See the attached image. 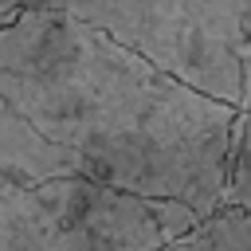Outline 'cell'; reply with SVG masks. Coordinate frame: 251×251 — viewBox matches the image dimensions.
<instances>
[{
    "label": "cell",
    "instance_id": "6da1fadb",
    "mask_svg": "<svg viewBox=\"0 0 251 251\" xmlns=\"http://www.w3.org/2000/svg\"><path fill=\"white\" fill-rule=\"evenodd\" d=\"M0 98L90 180L180 200L204 220L224 208L239 110L67 12L31 8L0 31Z\"/></svg>",
    "mask_w": 251,
    "mask_h": 251
},
{
    "label": "cell",
    "instance_id": "7a4b0ae2",
    "mask_svg": "<svg viewBox=\"0 0 251 251\" xmlns=\"http://www.w3.org/2000/svg\"><path fill=\"white\" fill-rule=\"evenodd\" d=\"M192 90L243 110L251 90V0H55Z\"/></svg>",
    "mask_w": 251,
    "mask_h": 251
},
{
    "label": "cell",
    "instance_id": "3957f363",
    "mask_svg": "<svg viewBox=\"0 0 251 251\" xmlns=\"http://www.w3.org/2000/svg\"><path fill=\"white\" fill-rule=\"evenodd\" d=\"M0 176L35 188V184H47V180L86 176V173H82V161L75 153L47 141L27 118H20L0 98Z\"/></svg>",
    "mask_w": 251,
    "mask_h": 251
},
{
    "label": "cell",
    "instance_id": "277c9868",
    "mask_svg": "<svg viewBox=\"0 0 251 251\" xmlns=\"http://www.w3.org/2000/svg\"><path fill=\"white\" fill-rule=\"evenodd\" d=\"M165 251H251V212L247 208H220L196 231L176 239Z\"/></svg>",
    "mask_w": 251,
    "mask_h": 251
},
{
    "label": "cell",
    "instance_id": "5b68a950",
    "mask_svg": "<svg viewBox=\"0 0 251 251\" xmlns=\"http://www.w3.org/2000/svg\"><path fill=\"white\" fill-rule=\"evenodd\" d=\"M224 208H247L251 212V110H239V118H235Z\"/></svg>",
    "mask_w": 251,
    "mask_h": 251
},
{
    "label": "cell",
    "instance_id": "8992f818",
    "mask_svg": "<svg viewBox=\"0 0 251 251\" xmlns=\"http://www.w3.org/2000/svg\"><path fill=\"white\" fill-rule=\"evenodd\" d=\"M43 0H0V31L8 27V24H16L24 12H31V8H39Z\"/></svg>",
    "mask_w": 251,
    "mask_h": 251
},
{
    "label": "cell",
    "instance_id": "52a82bcc",
    "mask_svg": "<svg viewBox=\"0 0 251 251\" xmlns=\"http://www.w3.org/2000/svg\"><path fill=\"white\" fill-rule=\"evenodd\" d=\"M243 110H251V90H247V106H243Z\"/></svg>",
    "mask_w": 251,
    "mask_h": 251
}]
</instances>
